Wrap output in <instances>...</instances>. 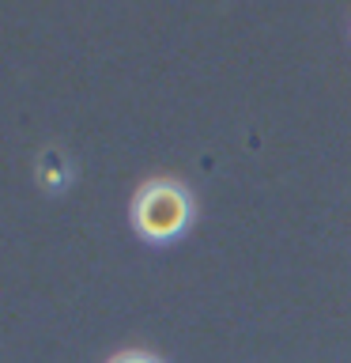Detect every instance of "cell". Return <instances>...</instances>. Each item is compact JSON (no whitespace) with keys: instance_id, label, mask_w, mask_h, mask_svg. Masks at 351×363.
<instances>
[{"instance_id":"1","label":"cell","mask_w":351,"mask_h":363,"mask_svg":"<svg viewBox=\"0 0 351 363\" xmlns=\"http://www.w3.org/2000/svg\"><path fill=\"white\" fill-rule=\"evenodd\" d=\"M192 216H197V201L174 178H147L132 193L129 220L132 231L147 242H174L192 227Z\"/></svg>"},{"instance_id":"2","label":"cell","mask_w":351,"mask_h":363,"mask_svg":"<svg viewBox=\"0 0 351 363\" xmlns=\"http://www.w3.org/2000/svg\"><path fill=\"white\" fill-rule=\"evenodd\" d=\"M34 170H38V182L45 189H64L68 182H72V167H68L64 152H57V147H45V152L38 155V163H34Z\"/></svg>"},{"instance_id":"3","label":"cell","mask_w":351,"mask_h":363,"mask_svg":"<svg viewBox=\"0 0 351 363\" xmlns=\"http://www.w3.org/2000/svg\"><path fill=\"white\" fill-rule=\"evenodd\" d=\"M106 363H163V359L151 356V352H136V348H129V352H117V356L106 359Z\"/></svg>"}]
</instances>
